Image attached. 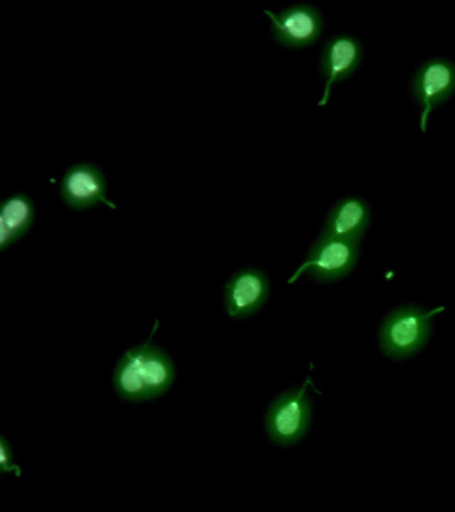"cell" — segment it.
<instances>
[{"instance_id": "obj_6", "label": "cell", "mask_w": 455, "mask_h": 512, "mask_svg": "<svg viewBox=\"0 0 455 512\" xmlns=\"http://www.w3.org/2000/svg\"><path fill=\"white\" fill-rule=\"evenodd\" d=\"M263 14L270 20L274 42L290 50L313 46L325 31V19L313 4H291L281 11L265 10Z\"/></svg>"}, {"instance_id": "obj_4", "label": "cell", "mask_w": 455, "mask_h": 512, "mask_svg": "<svg viewBox=\"0 0 455 512\" xmlns=\"http://www.w3.org/2000/svg\"><path fill=\"white\" fill-rule=\"evenodd\" d=\"M310 378L301 387L283 392L267 410L265 427L274 443L291 446L305 438L309 431L313 406L309 394Z\"/></svg>"}, {"instance_id": "obj_3", "label": "cell", "mask_w": 455, "mask_h": 512, "mask_svg": "<svg viewBox=\"0 0 455 512\" xmlns=\"http://www.w3.org/2000/svg\"><path fill=\"white\" fill-rule=\"evenodd\" d=\"M361 243L353 240L329 238L318 235L311 244L305 260L287 282L293 284L302 276L319 283L337 282L346 278L358 264Z\"/></svg>"}, {"instance_id": "obj_11", "label": "cell", "mask_w": 455, "mask_h": 512, "mask_svg": "<svg viewBox=\"0 0 455 512\" xmlns=\"http://www.w3.org/2000/svg\"><path fill=\"white\" fill-rule=\"evenodd\" d=\"M35 222V204L27 192H15L0 204V251L25 238Z\"/></svg>"}, {"instance_id": "obj_12", "label": "cell", "mask_w": 455, "mask_h": 512, "mask_svg": "<svg viewBox=\"0 0 455 512\" xmlns=\"http://www.w3.org/2000/svg\"><path fill=\"white\" fill-rule=\"evenodd\" d=\"M0 472L2 474L14 472L17 476L22 475L21 467L14 463L13 447L5 436H0Z\"/></svg>"}, {"instance_id": "obj_7", "label": "cell", "mask_w": 455, "mask_h": 512, "mask_svg": "<svg viewBox=\"0 0 455 512\" xmlns=\"http://www.w3.org/2000/svg\"><path fill=\"white\" fill-rule=\"evenodd\" d=\"M59 196L65 206L75 211L98 206L117 210V204L107 198L105 172L93 162H81L67 168L59 184Z\"/></svg>"}, {"instance_id": "obj_5", "label": "cell", "mask_w": 455, "mask_h": 512, "mask_svg": "<svg viewBox=\"0 0 455 512\" xmlns=\"http://www.w3.org/2000/svg\"><path fill=\"white\" fill-rule=\"evenodd\" d=\"M411 96L421 108L419 128L427 131L431 112L455 94V63L443 56L419 64L410 82Z\"/></svg>"}, {"instance_id": "obj_8", "label": "cell", "mask_w": 455, "mask_h": 512, "mask_svg": "<svg viewBox=\"0 0 455 512\" xmlns=\"http://www.w3.org/2000/svg\"><path fill=\"white\" fill-rule=\"evenodd\" d=\"M362 59L363 46L357 36L341 32L326 40L319 55V72L325 80L319 107L327 106L333 88L351 78L361 66Z\"/></svg>"}, {"instance_id": "obj_1", "label": "cell", "mask_w": 455, "mask_h": 512, "mask_svg": "<svg viewBox=\"0 0 455 512\" xmlns=\"http://www.w3.org/2000/svg\"><path fill=\"white\" fill-rule=\"evenodd\" d=\"M173 359L151 343L129 348L118 360L113 386L119 398L143 402L165 395L173 386Z\"/></svg>"}, {"instance_id": "obj_9", "label": "cell", "mask_w": 455, "mask_h": 512, "mask_svg": "<svg viewBox=\"0 0 455 512\" xmlns=\"http://www.w3.org/2000/svg\"><path fill=\"white\" fill-rule=\"evenodd\" d=\"M270 295V280L257 267H245L227 280L223 304L230 318L242 320L261 310Z\"/></svg>"}, {"instance_id": "obj_10", "label": "cell", "mask_w": 455, "mask_h": 512, "mask_svg": "<svg viewBox=\"0 0 455 512\" xmlns=\"http://www.w3.org/2000/svg\"><path fill=\"white\" fill-rule=\"evenodd\" d=\"M371 223V208L366 199L347 195L327 212L322 235L361 243Z\"/></svg>"}, {"instance_id": "obj_2", "label": "cell", "mask_w": 455, "mask_h": 512, "mask_svg": "<svg viewBox=\"0 0 455 512\" xmlns=\"http://www.w3.org/2000/svg\"><path fill=\"white\" fill-rule=\"evenodd\" d=\"M445 307L426 311L418 306H402L391 311L379 330V344L387 356L394 359L409 358L421 351L431 334L435 315Z\"/></svg>"}]
</instances>
